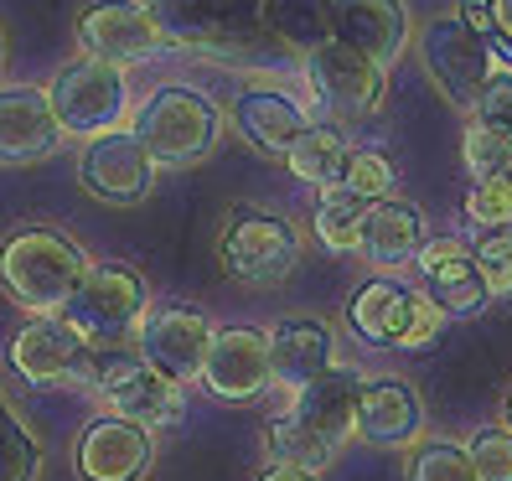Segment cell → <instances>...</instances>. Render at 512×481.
I'll return each mask as SVG.
<instances>
[{
  "mask_svg": "<svg viewBox=\"0 0 512 481\" xmlns=\"http://www.w3.org/2000/svg\"><path fill=\"white\" fill-rule=\"evenodd\" d=\"M357 394H363V373L357 368H326L306 388H295V404L269 425V456L295 461L306 471L331 466L352 435Z\"/></svg>",
  "mask_w": 512,
  "mask_h": 481,
  "instance_id": "6da1fadb",
  "label": "cell"
},
{
  "mask_svg": "<svg viewBox=\"0 0 512 481\" xmlns=\"http://www.w3.org/2000/svg\"><path fill=\"white\" fill-rule=\"evenodd\" d=\"M83 249L57 228H21L0 244V290L26 311H63L83 280Z\"/></svg>",
  "mask_w": 512,
  "mask_h": 481,
  "instance_id": "7a4b0ae2",
  "label": "cell"
},
{
  "mask_svg": "<svg viewBox=\"0 0 512 481\" xmlns=\"http://www.w3.org/2000/svg\"><path fill=\"white\" fill-rule=\"evenodd\" d=\"M130 135L145 145L150 166H192V161H202L207 150L218 145L223 114H218V104L207 99L202 88L171 83V88H156V94L140 104Z\"/></svg>",
  "mask_w": 512,
  "mask_h": 481,
  "instance_id": "3957f363",
  "label": "cell"
},
{
  "mask_svg": "<svg viewBox=\"0 0 512 481\" xmlns=\"http://www.w3.org/2000/svg\"><path fill=\"white\" fill-rule=\"evenodd\" d=\"M63 321L83 342H130L145 321V280L130 264H94L83 269L78 290L68 295Z\"/></svg>",
  "mask_w": 512,
  "mask_h": 481,
  "instance_id": "277c9868",
  "label": "cell"
},
{
  "mask_svg": "<svg viewBox=\"0 0 512 481\" xmlns=\"http://www.w3.org/2000/svg\"><path fill=\"white\" fill-rule=\"evenodd\" d=\"M47 104L57 114V125H63V135H83V140L109 135V130H119L125 104H130L125 68L99 63V57H78V63H68L52 78Z\"/></svg>",
  "mask_w": 512,
  "mask_h": 481,
  "instance_id": "5b68a950",
  "label": "cell"
},
{
  "mask_svg": "<svg viewBox=\"0 0 512 481\" xmlns=\"http://www.w3.org/2000/svg\"><path fill=\"white\" fill-rule=\"evenodd\" d=\"M150 21L176 47H238L259 32V0H145Z\"/></svg>",
  "mask_w": 512,
  "mask_h": 481,
  "instance_id": "8992f818",
  "label": "cell"
},
{
  "mask_svg": "<svg viewBox=\"0 0 512 481\" xmlns=\"http://www.w3.org/2000/svg\"><path fill=\"white\" fill-rule=\"evenodd\" d=\"M419 52H425V68H430L435 88L456 109H471L476 94L487 88V78L497 73L492 57H487V42H481L461 16H435L425 32H419Z\"/></svg>",
  "mask_w": 512,
  "mask_h": 481,
  "instance_id": "52a82bcc",
  "label": "cell"
},
{
  "mask_svg": "<svg viewBox=\"0 0 512 481\" xmlns=\"http://www.w3.org/2000/svg\"><path fill=\"white\" fill-rule=\"evenodd\" d=\"M306 83H311L316 104L337 119H363L383 104V68L337 37L306 52Z\"/></svg>",
  "mask_w": 512,
  "mask_h": 481,
  "instance_id": "ba28073f",
  "label": "cell"
},
{
  "mask_svg": "<svg viewBox=\"0 0 512 481\" xmlns=\"http://www.w3.org/2000/svg\"><path fill=\"white\" fill-rule=\"evenodd\" d=\"M300 259V238L275 213H233L223 233V269L244 285H280Z\"/></svg>",
  "mask_w": 512,
  "mask_h": 481,
  "instance_id": "9c48e42d",
  "label": "cell"
},
{
  "mask_svg": "<svg viewBox=\"0 0 512 481\" xmlns=\"http://www.w3.org/2000/svg\"><path fill=\"white\" fill-rule=\"evenodd\" d=\"M78 42H83V57H99V63H114V68L145 63V57H156L166 47L145 0H94L78 16Z\"/></svg>",
  "mask_w": 512,
  "mask_h": 481,
  "instance_id": "30bf717a",
  "label": "cell"
},
{
  "mask_svg": "<svg viewBox=\"0 0 512 481\" xmlns=\"http://www.w3.org/2000/svg\"><path fill=\"white\" fill-rule=\"evenodd\" d=\"M78 182H83L88 197H99L109 207H130V202H140L150 192L156 166H150L145 145L130 130H109V135H94V140L83 145Z\"/></svg>",
  "mask_w": 512,
  "mask_h": 481,
  "instance_id": "8fae6325",
  "label": "cell"
},
{
  "mask_svg": "<svg viewBox=\"0 0 512 481\" xmlns=\"http://www.w3.org/2000/svg\"><path fill=\"white\" fill-rule=\"evenodd\" d=\"M197 378L207 383V394H218L228 404L259 399L264 388L275 383V368H269V337L254 332V326H228V332H213Z\"/></svg>",
  "mask_w": 512,
  "mask_h": 481,
  "instance_id": "7c38bea8",
  "label": "cell"
},
{
  "mask_svg": "<svg viewBox=\"0 0 512 481\" xmlns=\"http://www.w3.org/2000/svg\"><path fill=\"white\" fill-rule=\"evenodd\" d=\"M207 342H213V321H207L197 306H161V311H145L135 347L156 373L182 383V378L202 373Z\"/></svg>",
  "mask_w": 512,
  "mask_h": 481,
  "instance_id": "4fadbf2b",
  "label": "cell"
},
{
  "mask_svg": "<svg viewBox=\"0 0 512 481\" xmlns=\"http://www.w3.org/2000/svg\"><path fill=\"white\" fill-rule=\"evenodd\" d=\"M11 368L26 383H83L88 342L73 332L63 316H37V321H26L21 332H16Z\"/></svg>",
  "mask_w": 512,
  "mask_h": 481,
  "instance_id": "5bb4252c",
  "label": "cell"
},
{
  "mask_svg": "<svg viewBox=\"0 0 512 481\" xmlns=\"http://www.w3.org/2000/svg\"><path fill=\"white\" fill-rule=\"evenodd\" d=\"M63 145V125L47 104V88L11 83L0 88V166H26L42 161Z\"/></svg>",
  "mask_w": 512,
  "mask_h": 481,
  "instance_id": "9a60e30c",
  "label": "cell"
},
{
  "mask_svg": "<svg viewBox=\"0 0 512 481\" xmlns=\"http://www.w3.org/2000/svg\"><path fill=\"white\" fill-rule=\"evenodd\" d=\"M331 37L388 68L409 42L404 0H331Z\"/></svg>",
  "mask_w": 512,
  "mask_h": 481,
  "instance_id": "2e32d148",
  "label": "cell"
},
{
  "mask_svg": "<svg viewBox=\"0 0 512 481\" xmlns=\"http://www.w3.org/2000/svg\"><path fill=\"white\" fill-rule=\"evenodd\" d=\"M150 430L130 419H94L78 440V476L83 481H140L150 471Z\"/></svg>",
  "mask_w": 512,
  "mask_h": 481,
  "instance_id": "e0dca14e",
  "label": "cell"
},
{
  "mask_svg": "<svg viewBox=\"0 0 512 481\" xmlns=\"http://www.w3.org/2000/svg\"><path fill=\"white\" fill-rule=\"evenodd\" d=\"M419 425H425V404L404 378H363L352 435H363L368 445H409Z\"/></svg>",
  "mask_w": 512,
  "mask_h": 481,
  "instance_id": "ac0fdd59",
  "label": "cell"
},
{
  "mask_svg": "<svg viewBox=\"0 0 512 481\" xmlns=\"http://www.w3.org/2000/svg\"><path fill=\"white\" fill-rule=\"evenodd\" d=\"M233 130L254 150H264V156H285V150L311 130V119L290 94H280V88H244V94L233 99Z\"/></svg>",
  "mask_w": 512,
  "mask_h": 481,
  "instance_id": "d6986e66",
  "label": "cell"
},
{
  "mask_svg": "<svg viewBox=\"0 0 512 481\" xmlns=\"http://www.w3.org/2000/svg\"><path fill=\"white\" fill-rule=\"evenodd\" d=\"M368 254V264L378 269H404L419 259V249H425V218H419V207L409 202H368V218H363V244H357Z\"/></svg>",
  "mask_w": 512,
  "mask_h": 481,
  "instance_id": "ffe728a7",
  "label": "cell"
},
{
  "mask_svg": "<svg viewBox=\"0 0 512 481\" xmlns=\"http://www.w3.org/2000/svg\"><path fill=\"white\" fill-rule=\"evenodd\" d=\"M269 337V368H275V378L290 388H306L311 378H321L331 368V337L321 321H280Z\"/></svg>",
  "mask_w": 512,
  "mask_h": 481,
  "instance_id": "44dd1931",
  "label": "cell"
},
{
  "mask_svg": "<svg viewBox=\"0 0 512 481\" xmlns=\"http://www.w3.org/2000/svg\"><path fill=\"white\" fill-rule=\"evenodd\" d=\"M104 399L114 404V419H130V425H140V430H156V425H171V419L182 414V383L156 373L150 363H140L125 383H114Z\"/></svg>",
  "mask_w": 512,
  "mask_h": 481,
  "instance_id": "7402d4cb",
  "label": "cell"
},
{
  "mask_svg": "<svg viewBox=\"0 0 512 481\" xmlns=\"http://www.w3.org/2000/svg\"><path fill=\"white\" fill-rule=\"evenodd\" d=\"M409 316H414V290H404L399 280H368L352 295V311H347L352 332L373 347H383V342L399 347L409 332Z\"/></svg>",
  "mask_w": 512,
  "mask_h": 481,
  "instance_id": "603a6c76",
  "label": "cell"
},
{
  "mask_svg": "<svg viewBox=\"0 0 512 481\" xmlns=\"http://www.w3.org/2000/svg\"><path fill=\"white\" fill-rule=\"evenodd\" d=\"M347 156H352V145H347V135L337 125H311L285 150V166L300 176V182H311V187H342Z\"/></svg>",
  "mask_w": 512,
  "mask_h": 481,
  "instance_id": "cb8c5ba5",
  "label": "cell"
},
{
  "mask_svg": "<svg viewBox=\"0 0 512 481\" xmlns=\"http://www.w3.org/2000/svg\"><path fill=\"white\" fill-rule=\"evenodd\" d=\"M259 26L295 52H316L331 42V0H259Z\"/></svg>",
  "mask_w": 512,
  "mask_h": 481,
  "instance_id": "d4e9b609",
  "label": "cell"
},
{
  "mask_svg": "<svg viewBox=\"0 0 512 481\" xmlns=\"http://www.w3.org/2000/svg\"><path fill=\"white\" fill-rule=\"evenodd\" d=\"M363 218H368V202L352 197L347 187H326L321 202H316V233H321V244L337 249V254H352L363 244Z\"/></svg>",
  "mask_w": 512,
  "mask_h": 481,
  "instance_id": "484cf974",
  "label": "cell"
},
{
  "mask_svg": "<svg viewBox=\"0 0 512 481\" xmlns=\"http://www.w3.org/2000/svg\"><path fill=\"white\" fill-rule=\"evenodd\" d=\"M461 161L476 182H487V176H507L512 171V130H497V125H481L471 119L466 125V140H461Z\"/></svg>",
  "mask_w": 512,
  "mask_h": 481,
  "instance_id": "4316f807",
  "label": "cell"
},
{
  "mask_svg": "<svg viewBox=\"0 0 512 481\" xmlns=\"http://www.w3.org/2000/svg\"><path fill=\"white\" fill-rule=\"evenodd\" d=\"M404 481H481L466 445H450V440H425L409 450V466Z\"/></svg>",
  "mask_w": 512,
  "mask_h": 481,
  "instance_id": "83f0119b",
  "label": "cell"
},
{
  "mask_svg": "<svg viewBox=\"0 0 512 481\" xmlns=\"http://www.w3.org/2000/svg\"><path fill=\"white\" fill-rule=\"evenodd\" d=\"M425 300H435V311H440V316H476L492 295H487V285H481L476 259H471L466 269H456V275L425 280Z\"/></svg>",
  "mask_w": 512,
  "mask_h": 481,
  "instance_id": "f1b7e54d",
  "label": "cell"
},
{
  "mask_svg": "<svg viewBox=\"0 0 512 481\" xmlns=\"http://www.w3.org/2000/svg\"><path fill=\"white\" fill-rule=\"evenodd\" d=\"M42 450L11 409H0V481H37Z\"/></svg>",
  "mask_w": 512,
  "mask_h": 481,
  "instance_id": "f546056e",
  "label": "cell"
},
{
  "mask_svg": "<svg viewBox=\"0 0 512 481\" xmlns=\"http://www.w3.org/2000/svg\"><path fill=\"white\" fill-rule=\"evenodd\" d=\"M342 187L363 202H383L388 192L399 187V171L383 150H352L347 156V171H342Z\"/></svg>",
  "mask_w": 512,
  "mask_h": 481,
  "instance_id": "4dcf8cb0",
  "label": "cell"
},
{
  "mask_svg": "<svg viewBox=\"0 0 512 481\" xmlns=\"http://www.w3.org/2000/svg\"><path fill=\"white\" fill-rule=\"evenodd\" d=\"M466 218L487 233H512V171L507 176H487L466 192Z\"/></svg>",
  "mask_w": 512,
  "mask_h": 481,
  "instance_id": "1f68e13d",
  "label": "cell"
},
{
  "mask_svg": "<svg viewBox=\"0 0 512 481\" xmlns=\"http://www.w3.org/2000/svg\"><path fill=\"white\" fill-rule=\"evenodd\" d=\"M466 456H471L481 481H512V430H502V425L476 430L471 445H466Z\"/></svg>",
  "mask_w": 512,
  "mask_h": 481,
  "instance_id": "d6a6232c",
  "label": "cell"
},
{
  "mask_svg": "<svg viewBox=\"0 0 512 481\" xmlns=\"http://www.w3.org/2000/svg\"><path fill=\"white\" fill-rule=\"evenodd\" d=\"M471 259H476V275H481V285H487V295L512 290V233H487L471 249Z\"/></svg>",
  "mask_w": 512,
  "mask_h": 481,
  "instance_id": "836d02e7",
  "label": "cell"
},
{
  "mask_svg": "<svg viewBox=\"0 0 512 481\" xmlns=\"http://www.w3.org/2000/svg\"><path fill=\"white\" fill-rule=\"evenodd\" d=\"M419 280H440V275H456V269L471 264V249L461 238H425V249H419Z\"/></svg>",
  "mask_w": 512,
  "mask_h": 481,
  "instance_id": "e575fe53",
  "label": "cell"
},
{
  "mask_svg": "<svg viewBox=\"0 0 512 481\" xmlns=\"http://www.w3.org/2000/svg\"><path fill=\"white\" fill-rule=\"evenodd\" d=\"M471 119L497 125V130H512V73H492L487 78V88H481L476 104H471Z\"/></svg>",
  "mask_w": 512,
  "mask_h": 481,
  "instance_id": "d590c367",
  "label": "cell"
},
{
  "mask_svg": "<svg viewBox=\"0 0 512 481\" xmlns=\"http://www.w3.org/2000/svg\"><path fill=\"white\" fill-rule=\"evenodd\" d=\"M435 332H440V311H435V300L414 295V316H409V332H404V342H399V347H425Z\"/></svg>",
  "mask_w": 512,
  "mask_h": 481,
  "instance_id": "8d00e7d4",
  "label": "cell"
},
{
  "mask_svg": "<svg viewBox=\"0 0 512 481\" xmlns=\"http://www.w3.org/2000/svg\"><path fill=\"white\" fill-rule=\"evenodd\" d=\"M259 481H316V471H306V466H295V461H269Z\"/></svg>",
  "mask_w": 512,
  "mask_h": 481,
  "instance_id": "74e56055",
  "label": "cell"
},
{
  "mask_svg": "<svg viewBox=\"0 0 512 481\" xmlns=\"http://www.w3.org/2000/svg\"><path fill=\"white\" fill-rule=\"evenodd\" d=\"M492 11H502L497 21H502V26H507V32H512V0H497V6H492Z\"/></svg>",
  "mask_w": 512,
  "mask_h": 481,
  "instance_id": "f35d334b",
  "label": "cell"
},
{
  "mask_svg": "<svg viewBox=\"0 0 512 481\" xmlns=\"http://www.w3.org/2000/svg\"><path fill=\"white\" fill-rule=\"evenodd\" d=\"M497 0H466V11H492Z\"/></svg>",
  "mask_w": 512,
  "mask_h": 481,
  "instance_id": "ab89813d",
  "label": "cell"
},
{
  "mask_svg": "<svg viewBox=\"0 0 512 481\" xmlns=\"http://www.w3.org/2000/svg\"><path fill=\"white\" fill-rule=\"evenodd\" d=\"M0 68H6V37H0Z\"/></svg>",
  "mask_w": 512,
  "mask_h": 481,
  "instance_id": "60d3db41",
  "label": "cell"
},
{
  "mask_svg": "<svg viewBox=\"0 0 512 481\" xmlns=\"http://www.w3.org/2000/svg\"><path fill=\"white\" fill-rule=\"evenodd\" d=\"M507 430H512V394H507Z\"/></svg>",
  "mask_w": 512,
  "mask_h": 481,
  "instance_id": "b9f144b4",
  "label": "cell"
},
{
  "mask_svg": "<svg viewBox=\"0 0 512 481\" xmlns=\"http://www.w3.org/2000/svg\"><path fill=\"white\" fill-rule=\"evenodd\" d=\"M0 409H6V404H0Z\"/></svg>",
  "mask_w": 512,
  "mask_h": 481,
  "instance_id": "7bdbcfd3",
  "label": "cell"
}]
</instances>
